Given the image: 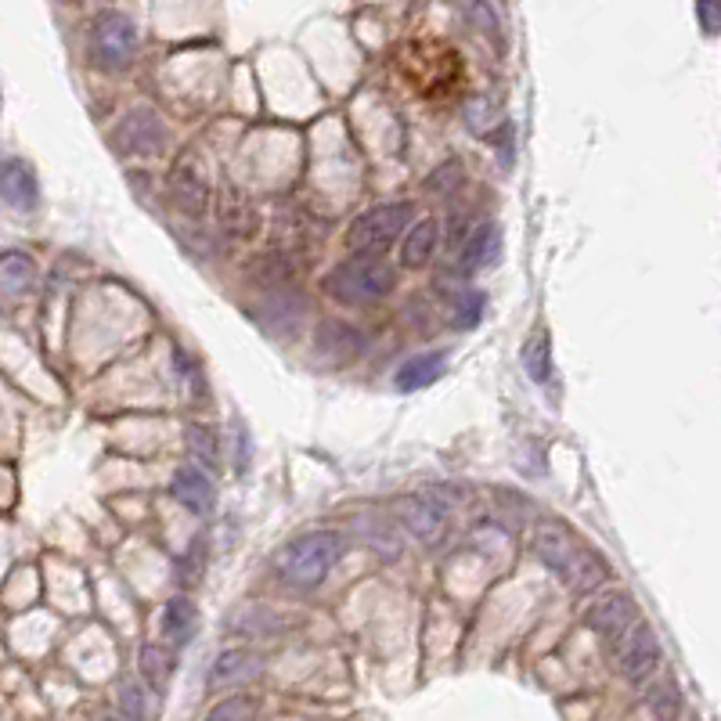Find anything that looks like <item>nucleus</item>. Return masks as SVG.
I'll use <instances>...</instances> for the list:
<instances>
[{"mask_svg":"<svg viewBox=\"0 0 721 721\" xmlns=\"http://www.w3.org/2000/svg\"><path fill=\"white\" fill-rule=\"evenodd\" d=\"M437 245H441V220H433V217L415 220L401 239V264L412 267V270L426 267L433 261Z\"/></svg>","mask_w":721,"mask_h":721,"instance_id":"f3484780","label":"nucleus"},{"mask_svg":"<svg viewBox=\"0 0 721 721\" xmlns=\"http://www.w3.org/2000/svg\"><path fill=\"white\" fill-rule=\"evenodd\" d=\"M494 123H498V105H494V101L477 98L466 105V127L472 134H488V130H494Z\"/></svg>","mask_w":721,"mask_h":721,"instance_id":"bb28decb","label":"nucleus"},{"mask_svg":"<svg viewBox=\"0 0 721 721\" xmlns=\"http://www.w3.org/2000/svg\"><path fill=\"white\" fill-rule=\"evenodd\" d=\"M138 668H141V679L149 682L155 693L166 690V682H170V660H166V653L160 646H141Z\"/></svg>","mask_w":721,"mask_h":721,"instance_id":"393cba45","label":"nucleus"},{"mask_svg":"<svg viewBox=\"0 0 721 721\" xmlns=\"http://www.w3.org/2000/svg\"><path fill=\"white\" fill-rule=\"evenodd\" d=\"M166 191H170L174 206L185 217H202L210 210V170L195 149H185L170 166L166 177Z\"/></svg>","mask_w":721,"mask_h":721,"instance_id":"39448f33","label":"nucleus"},{"mask_svg":"<svg viewBox=\"0 0 721 721\" xmlns=\"http://www.w3.org/2000/svg\"><path fill=\"white\" fill-rule=\"evenodd\" d=\"M444 371H447V357L441 351L419 354V357L404 360V365L397 368V390H408V393L426 390V387H433L437 379H444Z\"/></svg>","mask_w":721,"mask_h":721,"instance_id":"6ab92c4d","label":"nucleus"},{"mask_svg":"<svg viewBox=\"0 0 721 721\" xmlns=\"http://www.w3.org/2000/svg\"><path fill=\"white\" fill-rule=\"evenodd\" d=\"M393 516L422 545H437L447 531V505L437 494H404L393 502Z\"/></svg>","mask_w":721,"mask_h":721,"instance_id":"6e6552de","label":"nucleus"},{"mask_svg":"<svg viewBox=\"0 0 721 721\" xmlns=\"http://www.w3.org/2000/svg\"><path fill=\"white\" fill-rule=\"evenodd\" d=\"M614 663L628 682L649 679V674L660 668V642H657V635H653V628L635 621L624 635H617L614 638Z\"/></svg>","mask_w":721,"mask_h":721,"instance_id":"0eeeda50","label":"nucleus"},{"mask_svg":"<svg viewBox=\"0 0 721 721\" xmlns=\"http://www.w3.org/2000/svg\"><path fill=\"white\" fill-rule=\"evenodd\" d=\"M696 15H700L704 33H718L721 29V0H700V4H696Z\"/></svg>","mask_w":721,"mask_h":721,"instance_id":"2f4dec72","label":"nucleus"},{"mask_svg":"<svg viewBox=\"0 0 721 721\" xmlns=\"http://www.w3.org/2000/svg\"><path fill=\"white\" fill-rule=\"evenodd\" d=\"M480 314H483V292L480 289L461 292L458 303H455V325L458 329H472V325L480 321Z\"/></svg>","mask_w":721,"mask_h":721,"instance_id":"cd10ccee","label":"nucleus"},{"mask_svg":"<svg viewBox=\"0 0 721 721\" xmlns=\"http://www.w3.org/2000/svg\"><path fill=\"white\" fill-rule=\"evenodd\" d=\"M325 292L336 303H346V307H368V303L387 300L393 289H397V267L387 264L382 256H354L343 264H336L329 275H325Z\"/></svg>","mask_w":721,"mask_h":721,"instance_id":"f257e3e1","label":"nucleus"},{"mask_svg":"<svg viewBox=\"0 0 721 721\" xmlns=\"http://www.w3.org/2000/svg\"><path fill=\"white\" fill-rule=\"evenodd\" d=\"M562 581H567V589L573 592V595H584V592H595V589H603L606 581H610V562H606L599 552L595 548H589V545H581L578 552H573V559H570V567L559 573Z\"/></svg>","mask_w":721,"mask_h":721,"instance_id":"2eb2a0df","label":"nucleus"},{"mask_svg":"<svg viewBox=\"0 0 721 721\" xmlns=\"http://www.w3.org/2000/svg\"><path fill=\"white\" fill-rule=\"evenodd\" d=\"M170 494L191 513H210L217 502V488L202 466H177L170 477Z\"/></svg>","mask_w":721,"mask_h":721,"instance_id":"ddd939ff","label":"nucleus"},{"mask_svg":"<svg viewBox=\"0 0 721 721\" xmlns=\"http://www.w3.org/2000/svg\"><path fill=\"white\" fill-rule=\"evenodd\" d=\"M343 556V537L336 531H311L296 541H289L286 548L278 552V573L289 589H318V584L329 578L332 567Z\"/></svg>","mask_w":721,"mask_h":721,"instance_id":"f03ea898","label":"nucleus"},{"mask_svg":"<svg viewBox=\"0 0 721 721\" xmlns=\"http://www.w3.org/2000/svg\"><path fill=\"white\" fill-rule=\"evenodd\" d=\"M0 281H4L8 300L26 296V292H33V286H37V261H33L29 253L8 250L4 261H0Z\"/></svg>","mask_w":721,"mask_h":721,"instance_id":"412c9836","label":"nucleus"},{"mask_svg":"<svg viewBox=\"0 0 721 721\" xmlns=\"http://www.w3.org/2000/svg\"><path fill=\"white\" fill-rule=\"evenodd\" d=\"M365 351H368L365 332L351 321L325 318L318 321V329H314V354L332 360V365H354Z\"/></svg>","mask_w":721,"mask_h":721,"instance_id":"9d476101","label":"nucleus"},{"mask_svg":"<svg viewBox=\"0 0 721 721\" xmlns=\"http://www.w3.org/2000/svg\"><path fill=\"white\" fill-rule=\"evenodd\" d=\"M119 704H123V714L127 718H144V711H149V707H144V690L134 682H127L119 690Z\"/></svg>","mask_w":721,"mask_h":721,"instance_id":"7c9ffc66","label":"nucleus"},{"mask_svg":"<svg viewBox=\"0 0 721 721\" xmlns=\"http://www.w3.org/2000/svg\"><path fill=\"white\" fill-rule=\"evenodd\" d=\"M134 51H138V29L119 11H101L90 22V59H94L105 73L130 69Z\"/></svg>","mask_w":721,"mask_h":721,"instance_id":"20e7f679","label":"nucleus"},{"mask_svg":"<svg viewBox=\"0 0 721 721\" xmlns=\"http://www.w3.org/2000/svg\"><path fill=\"white\" fill-rule=\"evenodd\" d=\"M498 253H502V228L498 224H477V228L466 235V242H461L458 264L466 275H472V270H480V267H491L498 261Z\"/></svg>","mask_w":721,"mask_h":721,"instance_id":"dca6fc26","label":"nucleus"},{"mask_svg":"<svg viewBox=\"0 0 721 721\" xmlns=\"http://www.w3.org/2000/svg\"><path fill=\"white\" fill-rule=\"evenodd\" d=\"M523 365H527V371H531V379L534 382H548V376H552V357H548V336H534L531 343H527V351H523Z\"/></svg>","mask_w":721,"mask_h":721,"instance_id":"a878e982","label":"nucleus"},{"mask_svg":"<svg viewBox=\"0 0 721 721\" xmlns=\"http://www.w3.org/2000/svg\"><path fill=\"white\" fill-rule=\"evenodd\" d=\"M0 191H4V202L15 213L37 210L40 188H37V174H33V166L26 160H15V155H8L4 170H0Z\"/></svg>","mask_w":721,"mask_h":721,"instance_id":"4468645a","label":"nucleus"},{"mask_svg":"<svg viewBox=\"0 0 721 721\" xmlns=\"http://www.w3.org/2000/svg\"><path fill=\"white\" fill-rule=\"evenodd\" d=\"M578 548H581V541L573 537L559 520H541L537 523V531H534V556H537V562H545L552 573L567 570Z\"/></svg>","mask_w":721,"mask_h":721,"instance_id":"f8f14e48","label":"nucleus"},{"mask_svg":"<svg viewBox=\"0 0 721 721\" xmlns=\"http://www.w3.org/2000/svg\"><path fill=\"white\" fill-rule=\"evenodd\" d=\"M253 714H256V704L242 700V696H228V700H220V704L210 711L213 721H220V718H253Z\"/></svg>","mask_w":721,"mask_h":721,"instance_id":"c756f323","label":"nucleus"},{"mask_svg":"<svg viewBox=\"0 0 721 721\" xmlns=\"http://www.w3.org/2000/svg\"><path fill=\"white\" fill-rule=\"evenodd\" d=\"M191 628H195V610H191L188 599H170L163 610V635L174 642H188Z\"/></svg>","mask_w":721,"mask_h":721,"instance_id":"b1692460","label":"nucleus"},{"mask_svg":"<svg viewBox=\"0 0 721 721\" xmlns=\"http://www.w3.org/2000/svg\"><path fill=\"white\" fill-rule=\"evenodd\" d=\"M217 224L228 239H253L256 228H261V213L239 185H224L217 195Z\"/></svg>","mask_w":721,"mask_h":721,"instance_id":"9b49d317","label":"nucleus"},{"mask_svg":"<svg viewBox=\"0 0 721 721\" xmlns=\"http://www.w3.org/2000/svg\"><path fill=\"white\" fill-rule=\"evenodd\" d=\"M292 275H296V256L289 250H267L250 267V281L264 289H286V281H292Z\"/></svg>","mask_w":721,"mask_h":721,"instance_id":"aec40b11","label":"nucleus"},{"mask_svg":"<svg viewBox=\"0 0 721 721\" xmlns=\"http://www.w3.org/2000/svg\"><path fill=\"white\" fill-rule=\"evenodd\" d=\"M461 15L472 29L480 33V37H491L494 43H502V22H498V11H494L488 0H458Z\"/></svg>","mask_w":721,"mask_h":721,"instance_id":"4be33fe9","label":"nucleus"},{"mask_svg":"<svg viewBox=\"0 0 721 721\" xmlns=\"http://www.w3.org/2000/svg\"><path fill=\"white\" fill-rule=\"evenodd\" d=\"M261 674V657L253 649H228L213 660L210 671V685L213 690H224V685H242Z\"/></svg>","mask_w":721,"mask_h":721,"instance_id":"a211bd4d","label":"nucleus"},{"mask_svg":"<svg viewBox=\"0 0 721 721\" xmlns=\"http://www.w3.org/2000/svg\"><path fill=\"white\" fill-rule=\"evenodd\" d=\"M458 185H461V166L455 160L444 163V166H437L433 177L426 180V188H430L433 195H447V191H455Z\"/></svg>","mask_w":721,"mask_h":721,"instance_id":"c85d7f7f","label":"nucleus"},{"mask_svg":"<svg viewBox=\"0 0 721 721\" xmlns=\"http://www.w3.org/2000/svg\"><path fill=\"white\" fill-rule=\"evenodd\" d=\"M412 202H379L365 213H357L346 228V250L354 256H382L401 242V235L412 228Z\"/></svg>","mask_w":721,"mask_h":721,"instance_id":"7ed1b4c3","label":"nucleus"},{"mask_svg":"<svg viewBox=\"0 0 721 721\" xmlns=\"http://www.w3.org/2000/svg\"><path fill=\"white\" fill-rule=\"evenodd\" d=\"M638 621V603L635 595H628L621 589H610L595 599L589 610H584V624H589L599 638H617Z\"/></svg>","mask_w":721,"mask_h":721,"instance_id":"1a4fd4ad","label":"nucleus"},{"mask_svg":"<svg viewBox=\"0 0 721 721\" xmlns=\"http://www.w3.org/2000/svg\"><path fill=\"white\" fill-rule=\"evenodd\" d=\"M188 451L202 469H220V437L210 426H188Z\"/></svg>","mask_w":721,"mask_h":721,"instance_id":"5701e85b","label":"nucleus"},{"mask_svg":"<svg viewBox=\"0 0 721 721\" xmlns=\"http://www.w3.org/2000/svg\"><path fill=\"white\" fill-rule=\"evenodd\" d=\"M112 144L123 155H160L170 144V130H166L163 116L149 105L130 109L119 119V127L112 130Z\"/></svg>","mask_w":721,"mask_h":721,"instance_id":"423d86ee","label":"nucleus"}]
</instances>
